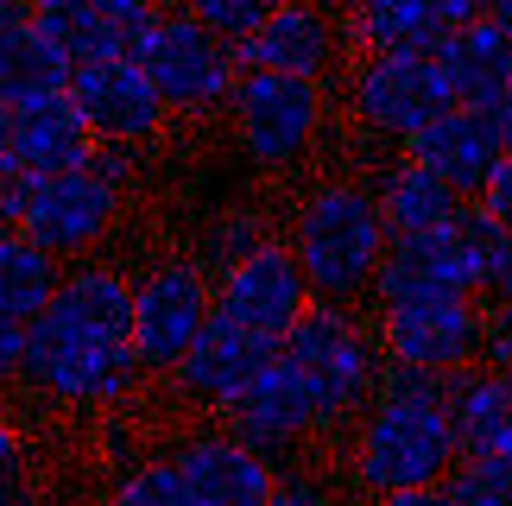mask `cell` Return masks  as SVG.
<instances>
[{
    "label": "cell",
    "mask_w": 512,
    "mask_h": 506,
    "mask_svg": "<svg viewBox=\"0 0 512 506\" xmlns=\"http://www.w3.org/2000/svg\"><path fill=\"white\" fill-rule=\"evenodd\" d=\"M437 7H443V19H449V32H456V26H475V19H487V13H494V0H437Z\"/></svg>",
    "instance_id": "74e56055"
},
{
    "label": "cell",
    "mask_w": 512,
    "mask_h": 506,
    "mask_svg": "<svg viewBox=\"0 0 512 506\" xmlns=\"http://www.w3.org/2000/svg\"><path fill=\"white\" fill-rule=\"evenodd\" d=\"M222 424L247 443V450H260L272 469H279V462H291L310 437L323 431V405H317V393H310V380L298 374V367L279 361L241 405H234V412H222Z\"/></svg>",
    "instance_id": "2e32d148"
},
{
    "label": "cell",
    "mask_w": 512,
    "mask_h": 506,
    "mask_svg": "<svg viewBox=\"0 0 512 506\" xmlns=\"http://www.w3.org/2000/svg\"><path fill=\"white\" fill-rule=\"evenodd\" d=\"M121 203H127V184L102 178V171H70V178H45L32 184V203H26V222L13 235L38 241L45 253H57L64 266H76L89 247L108 241V228L121 222Z\"/></svg>",
    "instance_id": "8fae6325"
},
{
    "label": "cell",
    "mask_w": 512,
    "mask_h": 506,
    "mask_svg": "<svg viewBox=\"0 0 512 506\" xmlns=\"http://www.w3.org/2000/svg\"><path fill=\"white\" fill-rule=\"evenodd\" d=\"M32 7H38V0H32Z\"/></svg>",
    "instance_id": "ee69618b"
},
{
    "label": "cell",
    "mask_w": 512,
    "mask_h": 506,
    "mask_svg": "<svg viewBox=\"0 0 512 506\" xmlns=\"http://www.w3.org/2000/svg\"><path fill=\"white\" fill-rule=\"evenodd\" d=\"M487 298H494V304H512V235H506L500 253H494V272H487Z\"/></svg>",
    "instance_id": "8d00e7d4"
},
{
    "label": "cell",
    "mask_w": 512,
    "mask_h": 506,
    "mask_svg": "<svg viewBox=\"0 0 512 506\" xmlns=\"http://www.w3.org/2000/svg\"><path fill=\"white\" fill-rule=\"evenodd\" d=\"M373 506H456L443 488H418V494H386V500H373Z\"/></svg>",
    "instance_id": "f35d334b"
},
{
    "label": "cell",
    "mask_w": 512,
    "mask_h": 506,
    "mask_svg": "<svg viewBox=\"0 0 512 506\" xmlns=\"http://www.w3.org/2000/svg\"><path fill=\"white\" fill-rule=\"evenodd\" d=\"M285 361L310 380V393L323 405V431L361 424L380 399L386 380V348L380 329L354 317V304H310V317L285 336Z\"/></svg>",
    "instance_id": "3957f363"
},
{
    "label": "cell",
    "mask_w": 512,
    "mask_h": 506,
    "mask_svg": "<svg viewBox=\"0 0 512 506\" xmlns=\"http://www.w3.org/2000/svg\"><path fill=\"white\" fill-rule=\"evenodd\" d=\"M64 260L26 235H0V323H45L57 291H64Z\"/></svg>",
    "instance_id": "d4e9b609"
},
{
    "label": "cell",
    "mask_w": 512,
    "mask_h": 506,
    "mask_svg": "<svg viewBox=\"0 0 512 506\" xmlns=\"http://www.w3.org/2000/svg\"><path fill=\"white\" fill-rule=\"evenodd\" d=\"M0 506H32L26 431H19V424H0Z\"/></svg>",
    "instance_id": "1f68e13d"
},
{
    "label": "cell",
    "mask_w": 512,
    "mask_h": 506,
    "mask_svg": "<svg viewBox=\"0 0 512 506\" xmlns=\"http://www.w3.org/2000/svg\"><path fill=\"white\" fill-rule=\"evenodd\" d=\"M456 462H462V443H456V424H449V405H424V399L380 393L348 437V481L367 500L443 488L456 475Z\"/></svg>",
    "instance_id": "7a4b0ae2"
},
{
    "label": "cell",
    "mask_w": 512,
    "mask_h": 506,
    "mask_svg": "<svg viewBox=\"0 0 512 506\" xmlns=\"http://www.w3.org/2000/svg\"><path fill=\"white\" fill-rule=\"evenodd\" d=\"M234 140L260 171H291L323 133V89L298 76H241L234 89Z\"/></svg>",
    "instance_id": "30bf717a"
},
{
    "label": "cell",
    "mask_w": 512,
    "mask_h": 506,
    "mask_svg": "<svg viewBox=\"0 0 512 506\" xmlns=\"http://www.w3.org/2000/svg\"><path fill=\"white\" fill-rule=\"evenodd\" d=\"M70 102L83 108V121L95 133V146H146L152 133L171 121L159 83L140 70V57H114V64H89L76 70Z\"/></svg>",
    "instance_id": "9a60e30c"
},
{
    "label": "cell",
    "mask_w": 512,
    "mask_h": 506,
    "mask_svg": "<svg viewBox=\"0 0 512 506\" xmlns=\"http://www.w3.org/2000/svg\"><path fill=\"white\" fill-rule=\"evenodd\" d=\"M380 348L399 367H424V374L456 380L487 355V310L475 298H418V304H386L380 317Z\"/></svg>",
    "instance_id": "9c48e42d"
},
{
    "label": "cell",
    "mask_w": 512,
    "mask_h": 506,
    "mask_svg": "<svg viewBox=\"0 0 512 506\" xmlns=\"http://www.w3.org/2000/svg\"><path fill=\"white\" fill-rule=\"evenodd\" d=\"M95 152H102V146H95L83 108H76L70 95H45V102L0 108V165H7V171H26L32 184L89 171Z\"/></svg>",
    "instance_id": "4fadbf2b"
},
{
    "label": "cell",
    "mask_w": 512,
    "mask_h": 506,
    "mask_svg": "<svg viewBox=\"0 0 512 506\" xmlns=\"http://www.w3.org/2000/svg\"><path fill=\"white\" fill-rule=\"evenodd\" d=\"M272 222L260 209H222V216L203 222V235H196V266L209 272V279H228L241 260H253L260 247H272Z\"/></svg>",
    "instance_id": "83f0119b"
},
{
    "label": "cell",
    "mask_w": 512,
    "mask_h": 506,
    "mask_svg": "<svg viewBox=\"0 0 512 506\" xmlns=\"http://www.w3.org/2000/svg\"><path fill=\"white\" fill-rule=\"evenodd\" d=\"M405 159H418L424 171H437V178L456 190L462 203H481L487 184L500 178L506 165V133H500V114H481V108H456L443 114L437 127L424 133V140L405 146Z\"/></svg>",
    "instance_id": "d6986e66"
},
{
    "label": "cell",
    "mask_w": 512,
    "mask_h": 506,
    "mask_svg": "<svg viewBox=\"0 0 512 506\" xmlns=\"http://www.w3.org/2000/svg\"><path fill=\"white\" fill-rule=\"evenodd\" d=\"M373 197H380V209H386L392 241H405V235H430V228H449V222H456L462 209H468L456 190H449L437 171H424L418 159H399L380 184H373Z\"/></svg>",
    "instance_id": "484cf974"
},
{
    "label": "cell",
    "mask_w": 512,
    "mask_h": 506,
    "mask_svg": "<svg viewBox=\"0 0 512 506\" xmlns=\"http://www.w3.org/2000/svg\"><path fill=\"white\" fill-rule=\"evenodd\" d=\"M108 506H196V494H190V481L177 475L171 456H152V462H140V469H127L114 481Z\"/></svg>",
    "instance_id": "f1b7e54d"
},
{
    "label": "cell",
    "mask_w": 512,
    "mask_h": 506,
    "mask_svg": "<svg viewBox=\"0 0 512 506\" xmlns=\"http://www.w3.org/2000/svg\"><path fill=\"white\" fill-rule=\"evenodd\" d=\"M279 7H291V0H190V13L203 19V26H209L215 38H228L234 51H241L247 38L260 32V26H266V19L279 13Z\"/></svg>",
    "instance_id": "4dcf8cb0"
},
{
    "label": "cell",
    "mask_w": 512,
    "mask_h": 506,
    "mask_svg": "<svg viewBox=\"0 0 512 506\" xmlns=\"http://www.w3.org/2000/svg\"><path fill=\"white\" fill-rule=\"evenodd\" d=\"M32 13H38V32H45L76 70L114 64V57H133V38L114 26L102 7H89V0H38Z\"/></svg>",
    "instance_id": "4316f807"
},
{
    "label": "cell",
    "mask_w": 512,
    "mask_h": 506,
    "mask_svg": "<svg viewBox=\"0 0 512 506\" xmlns=\"http://www.w3.org/2000/svg\"><path fill=\"white\" fill-rule=\"evenodd\" d=\"M279 361H285V342L253 336V329L215 317L203 329V342L190 348V361L177 367L171 380H177V393H184L190 405H203V412H234V405H241Z\"/></svg>",
    "instance_id": "5bb4252c"
},
{
    "label": "cell",
    "mask_w": 512,
    "mask_h": 506,
    "mask_svg": "<svg viewBox=\"0 0 512 506\" xmlns=\"http://www.w3.org/2000/svg\"><path fill=\"white\" fill-rule=\"evenodd\" d=\"M437 70L449 76L462 108H481V114L512 108V32H500L494 19H475V26L449 32L437 45Z\"/></svg>",
    "instance_id": "7402d4cb"
},
{
    "label": "cell",
    "mask_w": 512,
    "mask_h": 506,
    "mask_svg": "<svg viewBox=\"0 0 512 506\" xmlns=\"http://www.w3.org/2000/svg\"><path fill=\"white\" fill-rule=\"evenodd\" d=\"M310 304H317V291H310V272L291 253V241H272L253 260L234 266L228 279H215V317L241 323L253 336H272V342H285L310 317Z\"/></svg>",
    "instance_id": "7c38bea8"
},
{
    "label": "cell",
    "mask_w": 512,
    "mask_h": 506,
    "mask_svg": "<svg viewBox=\"0 0 512 506\" xmlns=\"http://www.w3.org/2000/svg\"><path fill=\"white\" fill-rule=\"evenodd\" d=\"M487 19H494L500 32H512V0H494V13H487Z\"/></svg>",
    "instance_id": "ab89813d"
},
{
    "label": "cell",
    "mask_w": 512,
    "mask_h": 506,
    "mask_svg": "<svg viewBox=\"0 0 512 506\" xmlns=\"http://www.w3.org/2000/svg\"><path fill=\"white\" fill-rule=\"evenodd\" d=\"M159 7H190V0H159Z\"/></svg>",
    "instance_id": "7bdbcfd3"
},
{
    "label": "cell",
    "mask_w": 512,
    "mask_h": 506,
    "mask_svg": "<svg viewBox=\"0 0 512 506\" xmlns=\"http://www.w3.org/2000/svg\"><path fill=\"white\" fill-rule=\"evenodd\" d=\"M266 506H336V494H329V481H323V475H310V469H285Z\"/></svg>",
    "instance_id": "d6a6232c"
},
{
    "label": "cell",
    "mask_w": 512,
    "mask_h": 506,
    "mask_svg": "<svg viewBox=\"0 0 512 506\" xmlns=\"http://www.w3.org/2000/svg\"><path fill=\"white\" fill-rule=\"evenodd\" d=\"M291 253L310 272V291L323 304H354L361 291L380 285V266L392 253V228L386 209L367 184L329 178L298 203V222H291Z\"/></svg>",
    "instance_id": "6da1fadb"
},
{
    "label": "cell",
    "mask_w": 512,
    "mask_h": 506,
    "mask_svg": "<svg viewBox=\"0 0 512 506\" xmlns=\"http://www.w3.org/2000/svg\"><path fill=\"white\" fill-rule=\"evenodd\" d=\"M19 380L57 405L108 412V405H127L140 393L146 361L133 342H76L57 323H32V348H26V374Z\"/></svg>",
    "instance_id": "8992f818"
},
{
    "label": "cell",
    "mask_w": 512,
    "mask_h": 506,
    "mask_svg": "<svg viewBox=\"0 0 512 506\" xmlns=\"http://www.w3.org/2000/svg\"><path fill=\"white\" fill-rule=\"evenodd\" d=\"M171 462H177V475L190 481L196 506H266L272 488H279V469H272L260 450H247L228 424L177 437Z\"/></svg>",
    "instance_id": "e0dca14e"
},
{
    "label": "cell",
    "mask_w": 512,
    "mask_h": 506,
    "mask_svg": "<svg viewBox=\"0 0 512 506\" xmlns=\"http://www.w3.org/2000/svg\"><path fill=\"white\" fill-rule=\"evenodd\" d=\"M481 209H487V216H494V222L506 228V235H512V159L500 165V178L487 184V197H481Z\"/></svg>",
    "instance_id": "d590c367"
},
{
    "label": "cell",
    "mask_w": 512,
    "mask_h": 506,
    "mask_svg": "<svg viewBox=\"0 0 512 506\" xmlns=\"http://www.w3.org/2000/svg\"><path fill=\"white\" fill-rule=\"evenodd\" d=\"M209 323H215V279L196 266V253H171V260L140 272V291H133V348H140L146 374H177Z\"/></svg>",
    "instance_id": "52a82bcc"
},
{
    "label": "cell",
    "mask_w": 512,
    "mask_h": 506,
    "mask_svg": "<svg viewBox=\"0 0 512 506\" xmlns=\"http://www.w3.org/2000/svg\"><path fill=\"white\" fill-rule=\"evenodd\" d=\"M342 38L354 57H437L449 19L437 0H361L342 19Z\"/></svg>",
    "instance_id": "603a6c76"
},
{
    "label": "cell",
    "mask_w": 512,
    "mask_h": 506,
    "mask_svg": "<svg viewBox=\"0 0 512 506\" xmlns=\"http://www.w3.org/2000/svg\"><path fill=\"white\" fill-rule=\"evenodd\" d=\"M133 291H140V279H127L121 266L76 260L45 323H57L76 342H133Z\"/></svg>",
    "instance_id": "44dd1931"
},
{
    "label": "cell",
    "mask_w": 512,
    "mask_h": 506,
    "mask_svg": "<svg viewBox=\"0 0 512 506\" xmlns=\"http://www.w3.org/2000/svg\"><path fill=\"white\" fill-rule=\"evenodd\" d=\"M456 89L437 57H354L348 70V114L380 140H424L443 114H456Z\"/></svg>",
    "instance_id": "ba28073f"
},
{
    "label": "cell",
    "mask_w": 512,
    "mask_h": 506,
    "mask_svg": "<svg viewBox=\"0 0 512 506\" xmlns=\"http://www.w3.org/2000/svg\"><path fill=\"white\" fill-rule=\"evenodd\" d=\"M500 241H506V228L481 203H468L449 228L392 241L380 285H373V304L386 310V304H418V298H487V272H494Z\"/></svg>",
    "instance_id": "277c9868"
},
{
    "label": "cell",
    "mask_w": 512,
    "mask_h": 506,
    "mask_svg": "<svg viewBox=\"0 0 512 506\" xmlns=\"http://www.w3.org/2000/svg\"><path fill=\"white\" fill-rule=\"evenodd\" d=\"M456 506H512V456H468L443 481Z\"/></svg>",
    "instance_id": "f546056e"
},
{
    "label": "cell",
    "mask_w": 512,
    "mask_h": 506,
    "mask_svg": "<svg viewBox=\"0 0 512 506\" xmlns=\"http://www.w3.org/2000/svg\"><path fill=\"white\" fill-rule=\"evenodd\" d=\"M500 133H506V159H512V108L500 114Z\"/></svg>",
    "instance_id": "b9f144b4"
},
{
    "label": "cell",
    "mask_w": 512,
    "mask_h": 506,
    "mask_svg": "<svg viewBox=\"0 0 512 506\" xmlns=\"http://www.w3.org/2000/svg\"><path fill=\"white\" fill-rule=\"evenodd\" d=\"M506 380H512V374H506Z\"/></svg>",
    "instance_id": "f6af8a7d"
},
{
    "label": "cell",
    "mask_w": 512,
    "mask_h": 506,
    "mask_svg": "<svg viewBox=\"0 0 512 506\" xmlns=\"http://www.w3.org/2000/svg\"><path fill=\"white\" fill-rule=\"evenodd\" d=\"M140 70L159 83L165 108L196 121V114H215V108H234V89H241V57H234L228 38H215L190 7H165L152 19V32L133 45Z\"/></svg>",
    "instance_id": "5b68a950"
},
{
    "label": "cell",
    "mask_w": 512,
    "mask_h": 506,
    "mask_svg": "<svg viewBox=\"0 0 512 506\" xmlns=\"http://www.w3.org/2000/svg\"><path fill=\"white\" fill-rule=\"evenodd\" d=\"M317 7H323V13H336V19H348L354 7H361V0H317Z\"/></svg>",
    "instance_id": "60d3db41"
},
{
    "label": "cell",
    "mask_w": 512,
    "mask_h": 506,
    "mask_svg": "<svg viewBox=\"0 0 512 506\" xmlns=\"http://www.w3.org/2000/svg\"><path fill=\"white\" fill-rule=\"evenodd\" d=\"M70 83H76V64L38 32L32 0H0V108L70 95Z\"/></svg>",
    "instance_id": "ffe728a7"
},
{
    "label": "cell",
    "mask_w": 512,
    "mask_h": 506,
    "mask_svg": "<svg viewBox=\"0 0 512 506\" xmlns=\"http://www.w3.org/2000/svg\"><path fill=\"white\" fill-rule=\"evenodd\" d=\"M342 51H348L342 19L323 13L317 0H291V7L272 13L234 57H241L247 76H298V83H317Z\"/></svg>",
    "instance_id": "ac0fdd59"
},
{
    "label": "cell",
    "mask_w": 512,
    "mask_h": 506,
    "mask_svg": "<svg viewBox=\"0 0 512 506\" xmlns=\"http://www.w3.org/2000/svg\"><path fill=\"white\" fill-rule=\"evenodd\" d=\"M449 424L468 456H512V380L494 367H468L449 380Z\"/></svg>",
    "instance_id": "cb8c5ba5"
},
{
    "label": "cell",
    "mask_w": 512,
    "mask_h": 506,
    "mask_svg": "<svg viewBox=\"0 0 512 506\" xmlns=\"http://www.w3.org/2000/svg\"><path fill=\"white\" fill-rule=\"evenodd\" d=\"M481 367L512 374V304H494V310H487V355H481Z\"/></svg>",
    "instance_id": "e575fe53"
},
{
    "label": "cell",
    "mask_w": 512,
    "mask_h": 506,
    "mask_svg": "<svg viewBox=\"0 0 512 506\" xmlns=\"http://www.w3.org/2000/svg\"><path fill=\"white\" fill-rule=\"evenodd\" d=\"M89 7H102L108 19H114V26H121L127 38H133V45H140V38L152 32V19H159L165 7H159V0H89Z\"/></svg>",
    "instance_id": "836d02e7"
}]
</instances>
